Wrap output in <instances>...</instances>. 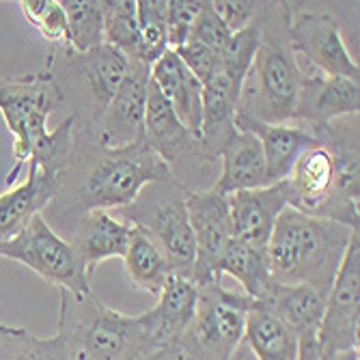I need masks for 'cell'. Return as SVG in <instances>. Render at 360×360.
Listing matches in <instances>:
<instances>
[{"label":"cell","instance_id":"cell-8","mask_svg":"<svg viewBox=\"0 0 360 360\" xmlns=\"http://www.w3.org/2000/svg\"><path fill=\"white\" fill-rule=\"evenodd\" d=\"M46 68L54 74L63 72V78L54 76L63 93L78 91L80 108L72 112L76 117V127L89 129L95 134L104 110L108 108L129 70V58L108 44H102L89 52L52 48Z\"/></svg>","mask_w":360,"mask_h":360},{"label":"cell","instance_id":"cell-25","mask_svg":"<svg viewBox=\"0 0 360 360\" xmlns=\"http://www.w3.org/2000/svg\"><path fill=\"white\" fill-rule=\"evenodd\" d=\"M220 162V177L212 186L220 194H233L242 190L272 186L261 143L257 141V136L248 132L238 129V134L222 149Z\"/></svg>","mask_w":360,"mask_h":360},{"label":"cell","instance_id":"cell-26","mask_svg":"<svg viewBox=\"0 0 360 360\" xmlns=\"http://www.w3.org/2000/svg\"><path fill=\"white\" fill-rule=\"evenodd\" d=\"M244 345H248L257 360H298L300 349V341L293 330L255 300L246 315Z\"/></svg>","mask_w":360,"mask_h":360},{"label":"cell","instance_id":"cell-12","mask_svg":"<svg viewBox=\"0 0 360 360\" xmlns=\"http://www.w3.org/2000/svg\"><path fill=\"white\" fill-rule=\"evenodd\" d=\"M358 291H360V238L358 231H354L343 257L341 270L335 278L328 298H326V311L317 333L319 354L360 349Z\"/></svg>","mask_w":360,"mask_h":360},{"label":"cell","instance_id":"cell-9","mask_svg":"<svg viewBox=\"0 0 360 360\" xmlns=\"http://www.w3.org/2000/svg\"><path fill=\"white\" fill-rule=\"evenodd\" d=\"M285 188L291 210L358 229V199L345 192L337 162L323 145L315 143L298 155Z\"/></svg>","mask_w":360,"mask_h":360},{"label":"cell","instance_id":"cell-22","mask_svg":"<svg viewBox=\"0 0 360 360\" xmlns=\"http://www.w3.org/2000/svg\"><path fill=\"white\" fill-rule=\"evenodd\" d=\"M151 82L167 97L177 119L201 141L203 84L194 78L173 50H167L151 65Z\"/></svg>","mask_w":360,"mask_h":360},{"label":"cell","instance_id":"cell-13","mask_svg":"<svg viewBox=\"0 0 360 360\" xmlns=\"http://www.w3.org/2000/svg\"><path fill=\"white\" fill-rule=\"evenodd\" d=\"M186 212L196 248L192 283L205 285L210 281H222L216 276V268L229 242L233 240V224L231 214H229L226 194H220L214 188L188 190Z\"/></svg>","mask_w":360,"mask_h":360},{"label":"cell","instance_id":"cell-4","mask_svg":"<svg viewBox=\"0 0 360 360\" xmlns=\"http://www.w3.org/2000/svg\"><path fill=\"white\" fill-rule=\"evenodd\" d=\"M354 231L358 229L287 207L266 248L272 278L283 285H309L328 298Z\"/></svg>","mask_w":360,"mask_h":360},{"label":"cell","instance_id":"cell-20","mask_svg":"<svg viewBox=\"0 0 360 360\" xmlns=\"http://www.w3.org/2000/svg\"><path fill=\"white\" fill-rule=\"evenodd\" d=\"M132 233H134L132 224L123 222L110 212L95 210L82 216L65 240L76 248L91 278L102 261L112 257H121V259L125 257Z\"/></svg>","mask_w":360,"mask_h":360},{"label":"cell","instance_id":"cell-18","mask_svg":"<svg viewBox=\"0 0 360 360\" xmlns=\"http://www.w3.org/2000/svg\"><path fill=\"white\" fill-rule=\"evenodd\" d=\"M304 82L298 104L296 123L309 129L333 123L343 117L358 115L360 108V82L349 78L323 76L309 65H302Z\"/></svg>","mask_w":360,"mask_h":360},{"label":"cell","instance_id":"cell-7","mask_svg":"<svg viewBox=\"0 0 360 360\" xmlns=\"http://www.w3.org/2000/svg\"><path fill=\"white\" fill-rule=\"evenodd\" d=\"M186 192L188 188L175 177L149 184L141 190L134 203L117 210V218L143 231L165 252L173 274L192 281L196 248L186 212Z\"/></svg>","mask_w":360,"mask_h":360},{"label":"cell","instance_id":"cell-11","mask_svg":"<svg viewBox=\"0 0 360 360\" xmlns=\"http://www.w3.org/2000/svg\"><path fill=\"white\" fill-rule=\"evenodd\" d=\"M289 44L296 56H304L311 70L323 76L349 78L360 82V68L352 58L341 24L326 11H291Z\"/></svg>","mask_w":360,"mask_h":360},{"label":"cell","instance_id":"cell-16","mask_svg":"<svg viewBox=\"0 0 360 360\" xmlns=\"http://www.w3.org/2000/svg\"><path fill=\"white\" fill-rule=\"evenodd\" d=\"M226 203L231 214L233 238L255 250L266 252L278 216L289 207L285 181L226 194Z\"/></svg>","mask_w":360,"mask_h":360},{"label":"cell","instance_id":"cell-21","mask_svg":"<svg viewBox=\"0 0 360 360\" xmlns=\"http://www.w3.org/2000/svg\"><path fill=\"white\" fill-rule=\"evenodd\" d=\"M236 125L261 143L272 184L285 181L298 155L317 143L313 132L302 123H264L238 115Z\"/></svg>","mask_w":360,"mask_h":360},{"label":"cell","instance_id":"cell-1","mask_svg":"<svg viewBox=\"0 0 360 360\" xmlns=\"http://www.w3.org/2000/svg\"><path fill=\"white\" fill-rule=\"evenodd\" d=\"M160 155L143 141L123 149H104L95 134L74 125L70 165L60 175V190L41 212L48 224L68 238L76 222L89 212H117L136 201L141 190L171 179Z\"/></svg>","mask_w":360,"mask_h":360},{"label":"cell","instance_id":"cell-29","mask_svg":"<svg viewBox=\"0 0 360 360\" xmlns=\"http://www.w3.org/2000/svg\"><path fill=\"white\" fill-rule=\"evenodd\" d=\"M104 44L121 50L127 58H139V18L136 0H102Z\"/></svg>","mask_w":360,"mask_h":360},{"label":"cell","instance_id":"cell-19","mask_svg":"<svg viewBox=\"0 0 360 360\" xmlns=\"http://www.w3.org/2000/svg\"><path fill=\"white\" fill-rule=\"evenodd\" d=\"M242 84L229 78L220 68L203 84V115H201V149L210 165H216L222 149L238 134V104Z\"/></svg>","mask_w":360,"mask_h":360},{"label":"cell","instance_id":"cell-38","mask_svg":"<svg viewBox=\"0 0 360 360\" xmlns=\"http://www.w3.org/2000/svg\"><path fill=\"white\" fill-rule=\"evenodd\" d=\"M298 360H319V345H317V339L300 341Z\"/></svg>","mask_w":360,"mask_h":360},{"label":"cell","instance_id":"cell-15","mask_svg":"<svg viewBox=\"0 0 360 360\" xmlns=\"http://www.w3.org/2000/svg\"><path fill=\"white\" fill-rule=\"evenodd\" d=\"M145 143L169 167L171 175L179 181L192 167H212L203 155L201 141L177 119L167 97L149 80L147 91V117H145Z\"/></svg>","mask_w":360,"mask_h":360},{"label":"cell","instance_id":"cell-6","mask_svg":"<svg viewBox=\"0 0 360 360\" xmlns=\"http://www.w3.org/2000/svg\"><path fill=\"white\" fill-rule=\"evenodd\" d=\"M196 287V313L167 360H240L252 298L226 289L222 281Z\"/></svg>","mask_w":360,"mask_h":360},{"label":"cell","instance_id":"cell-31","mask_svg":"<svg viewBox=\"0 0 360 360\" xmlns=\"http://www.w3.org/2000/svg\"><path fill=\"white\" fill-rule=\"evenodd\" d=\"M167 9H169V0H136L139 37H141L136 60L149 65V68L169 50Z\"/></svg>","mask_w":360,"mask_h":360},{"label":"cell","instance_id":"cell-23","mask_svg":"<svg viewBox=\"0 0 360 360\" xmlns=\"http://www.w3.org/2000/svg\"><path fill=\"white\" fill-rule=\"evenodd\" d=\"M60 190V177L28 165L26 181L0 194V244L15 238L32 216L41 214Z\"/></svg>","mask_w":360,"mask_h":360},{"label":"cell","instance_id":"cell-32","mask_svg":"<svg viewBox=\"0 0 360 360\" xmlns=\"http://www.w3.org/2000/svg\"><path fill=\"white\" fill-rule=\"evenodd\" d=\"M0 360H63V354L56 335L41 339L26 328L0 323Z\"/></svg>","mask_w":360,"mask_h":360},{"label":"cell","instance_id":"cell-37","mask_svg":"<svg viewBox=\"0 0 360 360\" xmlns=\"http://www.w3.org/2000/svg\"><path fill=\"white\" fill-rule=\"evenodd\" d=\"M212 7L229 30L240 32L259 18L261 3H255V0H214Z\"/></svg>","mask_w":360,"mask_h":360},{"label":"cell","instance_id":"cell-30","mask_svg":"<svg viewBox=\"0 0 360 360\" xmlns=\"http://www.w3.org/2000/svg\"><path fill=\"white\" fill-rule=\"evenodd\" d=\"M68 18L70 46L74 52H89L104 44L102 3L95 0H60Z\"/></svg>","mask_w":360,"mask_h":360},{"label":"cell","instance_id":"cell-3","mask_svg":"<svg viewBox=\"0 0 360 360\" xmlns=\"http://www.w3.org/2000/svg\"><path fill=\"white\" fill-rule=\"evenodd\" d=\"M287 3H261V37L242 84L238 115L264 123H296L304 70L289 44Z\"/></svg>","mask_w":360,"mask_h":360},{"label":"cell","instance_id":"cell-28","mask_svg":"<svg viewBox=\"0 0 360 360\" xmlns=\"http://www.w3.org/2000/svg\"><path fill=\"white\" fill-rule=\"evenodd\" d=\"M224 274L233 276L242 285L244 296H248L252 300L264 298L270 285L274 283L266 252L255 250L252 246H248L236 238L229 242L226 250L222 252V257L218 261L216 276L222 278Z\"/></svg>","mask_w":360,"mask_h":360},{"label":"cell","instance_id":"cell-14","mask_svg":"<svg viewBox=\"0 0 360 360\" xmlns=\"http://www.w3.org/2000/svg\"><path fill=\"white\" fill-rule=\"evenodd\" d=\"M149 80V65L129 58V70L95 129L97 145L104 149H123L145 141Z\"/></svg>","mask_w":360,"mask_h":360},{"label":"cell","instance_id":"cell-24","mask_svg":"<svg viewBox=\"0 0 360 360\" xmlns=\"http://www.w3.org/2000/svg\"><path fill=\"white\" fill-rule=\"evenodd\" d=\"M259 307L278 317L298 341L317 339L326 311V298L309 285H283L272 283L264 298L255 300Z\"/></svg>","mask_w":360,"mask_h":360},{"label":"cell","instance_id":"cell-33","mask_svg":"<svg viewBox=\"0 0 360 360\" xmlns=\"http://www.w3.org/2000/svg\"><path fill=\"white\" fill-rule=\"evenodd\" d=\"M20 9L28 24L35 26L52 48H72L68 18H65L60 0H22Z\"/></svg>","mask_w":360,"mask_h":360},{"label":"cell","instance_id":"cell-5","mask_svg":"<svg viewBox=\"0 0 360 360\" xmlns=\"http://www.w3.org/2000/svg\"><path fill=\"white\" fill-rule=\"evenodd\" d=\"M56 339L63 360H167L145 335L139 315H123L95 293L60 291Z\"/></svg>","mask_w":360,"mask_h":360},{"label":"cell","instance_id":"cell-35","mask_svg":"<svg viewBox=\"0 0 360 360\" xmlns=\"http://www.w3.org/2000/svg\"><path fill=\"white\" fill-rule=\"evenodd\" d=\"M201 7L203 3H196V0H169V9H167L169 50H177L188 41L192 24L196 15H199Z\"/></svg>","mask_w":360,"mask_h":360},{"label":"cell","instance_id":"cell-27","mask_svg":"<svg viewBox=\"0 0 360 360\" xmlns=\"http://www.w3.org/2000/svg\"><path fill=\"white\" fill-rule=\"evenodd\" d=\"M123 268L127 274V281L134 289L160 296L165 289L167 281L173 276V270L169 266V259L162 252L143 231L134 229L132 240L123 257Z\"/></svg>","mask_w":360,"mask_h":360},{"label":"cell","instance_id":"cell-36","mask_svg":"<svg viewBox=\"0 0 360 360\" xmlns=\"http://www.w3.org/2000/svg\"><path fill=\"white\" fill-rule=\"evenodd\" d=\"M173 52L181 58V63L201 84H205L220 68V54L199 41H186Z\"/></svg>","mask_w":360,"mask_h":360},{"label":"cell","instance_id":"cell-39","mask_svg":"<svg viewBox=\"0 0 360 360\" xmlns=\"http://www.w3.org/2000/svg\"><path fill=\"white\" fill-rule=\"evenodd\" d=\"M319 360H360V349L335 352V354H319Z\"/></svg>","mask_w":360,"mask_h":360},{"label":"cell","instance_id":"cell-17","mask_svg":"<svg viewBox=\"0 0 360 360\" xmlns=\"http://www.w3.org/2000/svg\"><path fill=\"white\" fill-rule=\"evenodd\" d=\"M196 300H199V287L190 278L173 274L160 291L155 307L139 315L145 335L160 352L167 356L173 352L196 313Z\"/></svg>","mask_w":360,"mask_h":360},{"label":"cell","instance_id":"cell-34","mask_svg":"<svg viewBox=\"0 0 360 360\" xmlns=\"http://www.w3.org/2000/svg\"><path fill=\"white\" fill-rule=\"evenodd\" d=\"M233 32L229 30L222 20L216 15L214 7L210 0H203V7L199 11V15H196L194 24H192V30H190V37L188 41H199L212 50H216L220 54V50L226 46V41L231 39Z\"/></svg>","mask_w":360,"mask_h":360},{"label":"cell","instance_id":"cell-10","mask_svg":"<svg viewBox=\"0 0 360 360\" xmlns=\"http://www.w3.org/2000/svg\"><path fill=\"white\" fill-rule=\"evenodd\" d=\"M0 259H11L32 270L46 283L58 287V291H70L78 296L93 293L91 278L76 248L54 231L44 214L32 216L15 238L0 244Z\"/></svg>","mask_w":360,"mask_h":360},{"label":"cell","instance_id":"cell-2","mask_svg":"<svg viewBox=\"0 0 360 360\" xmlns=\"http://www.w3.org/2000/svg\"><path fill=\"white\" fill-rule=\"evenodd\" d=\"M65 104V93L48 68L0 78V115L13 134L15 165L7 175L9 186L15 184L24 165H35L56 177L65 173L72 158L76 117L70 115L56 129H48V119Z\"/></svg>","mask_w":360,"mask_h":360}]
</instances>
